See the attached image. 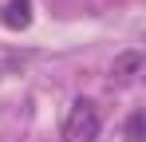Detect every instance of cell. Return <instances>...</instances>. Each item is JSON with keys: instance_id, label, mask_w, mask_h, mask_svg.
Returning <instances> with one entry per match:
<instances>
[{"instance_id": "1", "label": "cell", "mask_w": 146, "mask_h": 142, "mask_svg": "<svg viewBox=\"0 0 146 142\" xmlns=\"http://www.w3.org/2000/svg\"><path fill=\"white\" fill-rule=\"evenodd\" d=\"M99 130H103V118H99V107L91 99H75L63 115V126H59V138L63 142H95Z\"/></svg>"}, {"instance_id": "2", "label": "cell", "mask_w": 146, "mask_h": 142, "mask_svg": "<svg viewBox=\"0 0 146 142\" xmlns=\"http://www.w3.org/2000/svg\"><path fill=\"white\" fill-rule=\"evenodd\" d=\"M0 24L12 28V32H24L28 24H32V0H8L0 8Z\"/></svg>"}, {"instance_id": "3", "label": "cell", "mask_w": 146, "mask_h": 142, "mask_svg": "<svg viewBox=\"0 0 146 142\" xmlns=\"http://www.w3.org/2000/svg\"><path fill=\"white\" fill-rule=\"evenodd\" d=\"M138 67H142V55H138V51H126V55L115 59V79H134Z\"/></svg>"}, {"instance_id": "4", "label": "cell", "mask_w": 146, "mask_h": 142, "mask_svg": "<svg viewBox=\"0 0 146 142\" xmlns=\"http://www.w3.org/2000/svg\"><path fill=\"white\" fill-rule=\"evenodd\" d=\"M126 142H146V122H142V111H130V118H126Z\"/></svg>"}]
</instances>
